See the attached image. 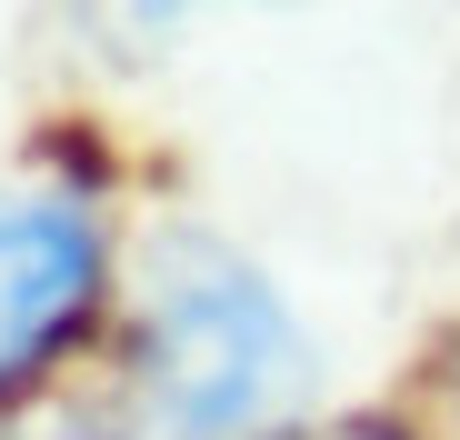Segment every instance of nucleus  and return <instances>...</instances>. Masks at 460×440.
Masks as SVG:
<instances>
[{
	"label": "nucleus",
	"mask_w": 460,
	"mask_h": 440,
	"mask_svg": "<svg viewBox=\"0 0 460 440\" xmlns=\"http://www.w3.org/2000/svg\"><path fill=\"white\" fill-rule=\"evenodd\" d=\"M311 371L290 301L210 241L161 251L140 290V330H130V391L150 440H261Z\"/></svg>",
	"instance_id": "f257e3e1"
},
{
	"label": "nucleus",
	"mask_w": 460,
	"mask_h": 440,
	"mask_svg": "<svg viewBox=\"0 0 460 440\" xmlns=\"http://www.w3.org/2000/svg\"><path fill=\"white\" fill-rule=\"evenodd\" d=\"M101 301V220L70 190H0V391L91 321Z\"/></svg>",
	"instance_id": "f03ea898"
},
{
	"label": "nucleus",
	"mask_w": 460,
	"mask_h": 440,
	"mask_svg": "<svg viewBox=\"0 0 460 440\" xmlns=\"http://www.w3.org/2000/svg\"><path fill=\"white\" fill-rule=\"evenodd\" d=\"M321 440H401V430H321Z\"/></svg>",
	"instance_id": "7ed1b4c3"
}]
</instances>
